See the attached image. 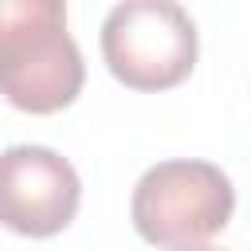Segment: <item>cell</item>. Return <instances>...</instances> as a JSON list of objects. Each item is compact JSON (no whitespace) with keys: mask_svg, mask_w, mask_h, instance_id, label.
Instances as JSON below:
<instances>
[{"mask_svg":"<svg viewBox=\"0 0 251 251\" xmlns=\"http://www.w3.org/2000/svg\"><path fill=\"white\" fill-rule=\"evenodd\" d=\"M102 59L110 75L129 90H173L180 86L200 55L192 16L176 0H122L102 20Z\"/></svg>","mask_w":251,"mask_h":251,"instance_id":"cell-2","label":"cell"},{"mask_svg":"<svg viewBox=\"0 0 251 251\" xmlns=\"http://www.w3.org/2000/svg\"><path fill=\"white\" fill-rule=\"evenodd\" d=\"M82 200L78 173L47 145H12L0 153V224L27 239L59 235Z\"/></svg>","mask_w":251,"mask_h":251,"instance_id":"cell-4","label":"cell"},{"mask_svg":"<svg viewBox=\"0 0 251 251\" xmlns=\"http://www.w3.org/2000/svg\"><path fill=\"white\" fill-rule=\"evenodd\" d=\"M82 51L67 0H0V94L24 114H59L82 90Z\"/></svg>","mask_w":251,"mask_h":251,"instance_id":"cell-1","label":"cell"},{"mask_svg":"<svg viewBox=\"0 0 251 251\" xmlns=\"http://www.w3.org/2000/svg\"><path fill=\"white\" fill-rule=\"evenodd\" d=\"M235 212V188L212 161H161L141 173L129 216L145 243L188 247L227 227Z\"/></svg>","mask_w":251,"mask_h":251,"instance_id":"cell-3","label":"cell"},{"mask_svg":"<svg viewBox=\"0 0 251 251\" xmlns=\"http://www.w3.org/2000/svg\"><path fill=\"white\" fill-rule=\"evenodd\" d=\"M173 251H224V247H208V243H188V247H173Z\"/></svg>","mask_w":251,"mask_h":251,"instance_id":"cell-5","label":"cell"}]
</instances>
